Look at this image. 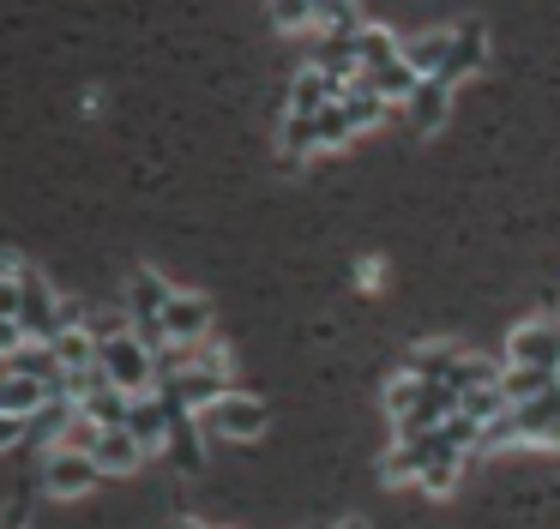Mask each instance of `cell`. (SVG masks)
<instances>
[{
  "instance_id": "obj_22",
  "label": "cell",
  "mask_w": 560,
  "mask_h": 529,
  "mask_svg": "<svg viewBox=\"0 0 560 529\" xmlns=\"http://www.w3.org/2000/svg\"><path fill=\"white\" fill-rule=\"evenodd\" d=\"M446 55H452V31H428L416 43H404V60H410L422 79H440L446 72Z\"/></svg>"
},
{
  "instance_id": "obj_29",
  "label": "cell",
  "mask_w": 560,
  "mask_h": 529,
  "mask_svg": "<svg viewBox=\"0 0 560 529\" xmlns=\"http://www.w3.org/2000/svg\"><path fill=\"white\" fill-rule=\"evenodd\" d=\"M319 151H331V144H350L355 139V127H350V115H343V108L338 103H331V108H319Z\"/></svg>"
},
{
  "instance_id": "obj_9",
  "label": "cell",
  "mask_w": 560,
  "mask_h": 529,
  "mask_svg": "<svg viewBox=\"0 0 560 529\" xmlns=\"http://www.w3.org/2000/svg\"><path fill=\"white\" fill-rule=\"evenodd\" d=\"M512 421H518V445H548V451H560V385L548 397L512 403Z\"/></svg>"
},
{
  "instance_id": "obj_10",
  "label": "cell",
  "mask_w": 560,
  "mask_h": 529,
  "mask_svg": "<svg viewBox=\"0 0 560 529\" xmlns=\"http://www.w3.org/2000/svg\"><path fill=\"white\" fill-rule=\"evenodd\" d=\"M127 433L139 439L145 457L170 451V409H163V397H133V409H127Z\"/></svg>"
},
{
  "instance_id": "obj_1",
  "label": "cell",
  "mask_w": 560,
  "mask_h": 529,
  "mask_svg": "<svg viewBox=\"0 0 560 529\" xmlns=\"http://www.w3.org/2000/svg\"><path fill=\"white\" fill-rule=\"evenodd\" d=\"M97 367L115 391L127 397H151L158 391V349L133 331V319H97Z\"/></svg>"
},
{
  "instance_id": "obj_11",
  "label": "cell",
  "mask_w": 560,
  "mask_h": 529,
  "mask_svg": "<svg viewBox=\"0 0 560 529\" xmlns=\"http://www.w3.org/2000/svg\"><path fill=\"white\" fill-rule=\"evenodd\" d=\"M338 96H343V84L331 79L326 67H302V72H295V84H290V115L314 120L319 108H331Z\"/></svg>"
},
{
  "instance_id": "obj_7",
  "label": "cell",
  "mask_w": 560,
  "mask_h": 529,
  "mask_svg": "<svg viewBox=\"0 0 560 529\" xmlns=\"http://www.w3.org/2000/svg\"><path fill=\"white\" fill-rule=\"evenodd\" d=\"M103 469L91 463L85 451H49L43 457V493H55V499H79V493L97 487Z\"/></svg>"
},
{
  "instance_id": "obj_23",
  "label": "cell",
  "mask_w": 560,
  "mask_h": 529,
  "mask_svg": "<svg viewBox=\"0 0 560 529\" xmlns=\"http://www.w3.org/2000/svg\"><path fill=\"white\" fill-rule=\"evenodd\" d=\"M49 397H61V391H49V385H37V379H7L0 385V415H37Z\"/></svg>"
},
{
  "instance_id": "obj_37",
  "label": "cell",
  "mask_w": 560,
  "mask_h": 529,
  "mask_svg": "<svg viewBox=\"0 0 560 529\" xmlns=\"http://www.w3.org/2000/svg\"><path fill=\"white\" fill-rule=\"evenodd\" d=\"M331 529H368V524H362V517H343V524H331Z\"/></svg>"
},
{
  "instance_id": "obj_4",
  "label": "cell",
  "mask_w": 560,
  "mask_h": 529,
  "mask_svg": "<svg viewBox=\"0 0 560 529\" xmlns=\"http://www.w3.org/2000/svg\"><path fill=\"white\" fill-rule=\"evenodd\" d=\"M506 367H530V373H555L560 379V319H524V325H512V337H506Z\"/></svg>"
},
{
  "instance_id": "obj_20",
  "label": "cell",
  "mask_w": 560,
  "mask_h": 529,
  "mask_svg": "<svg viewBox=\"0 0 560 529\" xmlns=\"http://www.w3.org/2000/svg\"><path fill=\"white\" fill-rule=\"evenodd\" d=\"M446 108H452V84L446 79H422V91L410 96V127L416 132H434L440 120H446Z\"/></svg>"
},
{
  "instance_id": "obj_33",
  "label": "cell",
  "mask_w": 560,
  "mask_h": 529,
  "mask_svg": "<svg viewBox=\"0 0 560 529\" xmlns=\"http://www.w3.org/2000/svg\"><path fill=\"white\" fill-rule=\"evenodd\" d=\"M31 343V337H25V325H19V319H7V313H0V361H7V355H19V349H25Z\"/></svg>"
},
{
  "instance_id": "obj_21",
  "label": "cell",
  "mask_w": 560,
  "mask_h": 529,
  "mask_svg": "<svg viewBox=\"0 0 560 529\" xmlns=\"http://www.w3.org/2000/svg\"><path fill=\"white\" fill-rule=\"evenodd\" d=\"M398 55H404L398 31H386V24H362V31H355V60H362V72L386 67V60H398Z\"/></svg>"
},
{
  "instance_id": "obj_27",
  "label": "cell",
  "mask_w": 560,
  "mask_h": 529,
  "mask_svg": "<svg viewBox=\"0 0 560 529\" xmlns=\"http://www.w3.org/2000/svg\"><path fill=\"white\" fill-rule=\"evenodd\" d=\"M428 391H434V385H428V379H416V373H398V379L386 385V409H392V421L416 415V409L428 403Z\"/></svg>"
},
{
  "instance_id": "obj_2",
  "label": "cell",
  "mask_w": 560,
  "mask_h": 529,
  "mask_svg": "<svg viewBox=\"0 0 560 529\" xmlns=\"http://www.w3.org/2000/svg\"><path fill=\"white\" fill-rule=\"evenodd\" d=\"M500 367L506 361H482V355H464V349H446V343H422L404 355V373H416V379L428 385H446V391H476V385H494Z\"/></svg>"
},
{
  "instance_id": "obj_5",
  "label": "cell",
  "mask_w": 560,
  "mask_h": 529,
  "mask_svg": "<svg viewBox=\"0 0 560 529\" xmlns=\"http://www.w3.org/2000/svg\"><path fill=\"white\" fill-rule=\"evenodd\" d=\"M170 301H175V289L163 283L151 264H139L133 283H127V313H133V331L145 337L151 349H170L163 343V307H170Z\"/></svg>"
},
{
  "instance_id": "obj_17",
  "label": "cell",
  "mask_w": 560,
  "mask_h": 529,
  "mask_svg": "<svg viewBox=\"0 0 560 529\" xmlns=\"http://www.w3.org/2000/svg\"><path fill=\"white\" fill-rule=\"evenodd\" d=\"M338 108L350 115V127H355V132H368V127H380V120H386V108H392V103H386V96H380L368 79H350V84H343V96H338Z\"/></svg>"
},
{
  "instance_id": "obj_14",
  "label": "cell",
  "mask_w": 560,
  "mask_h": 529,
  "mask_svg": "<svg viewBox=\"0 0 560 529\" xmlns=\"http://www.w3.org/2000/svg\"><path fill=\"white\" fill-rule=\"evenodd\" d=\"M91 463H97L103 475H133V469L145 463V451H139V439L127 427H103V439L91 445Z\"/></svg>"
},
{
  "instance_id": "obj_28",
  "label": "cell",
  "mask_w": 560,
  "mask_h": 529,
  "mask_svg": "<svg viewBox=\"0 0 560 529\" xmlns=\"http://www.w3.org/2000/svg\"><path fill=\"white\" fill-rule=\"evenodd\" d=\"M319 7V31H338V36H355L362 31V12H355V0H314Z\"/></svg>"
},
{
  "instance_id": "obj_19",
  "label": "cell",
  "mask_w": 560,
  "mask_h": 529,
  "mask_svg": "<svg viewBox=\"0 0 560 529\" xmlns=\"http://www.w3.org/2000/svg\"><path fill=\"white\" fill-rule=\"evenodd\" d=\"M55 361H61L67 373H91V367H97V331H91V319L85 325H67V331L55 337Z\"/></svg>"
},
{
  "instance_id": "obj_24",
  "label": "cell",
  "mask_w": 560,
  "mask_h": 529,
  "mask_svg": "<svg viewBox=\"0 0 560 529\" xmlns=\"http://www.w3.org/2000/svg\"><path fill=\"white\" fill-rule=\"evenodd\" d=\"M555 373H530V367H500V391H506V403H530V397H548L555 391Z\"/></svg>"
},
{
  "instance_id": "obj_18",
  "label": "cell",
  "mask_w": 560,
  "mask_h": 529,
  "mask_svg": "<svg viewBox=\"0 0 560 529\" xmlns=\"http://www.w3.org/2000/svg\"><path fill=\"white\" fill-rule=\"evenodd\" d=\"M464 457H470V451H452V445H440V451L422 463V475H416V487H422L428 499H446V493L458 487V475H464Z\"/></svg>"
},
{
  "instance_id": "obj_38",
  "label": "cell",
  "mask_w": 560,
  "mask_h": 529,
  "mask_svg": "<svg viewBox=\"0 0 560 529\" xmlns=\"http://www.w3.org/2000/svg\"><path fill=\"white\" fill-rule=\"evenodd\" d=\"M175 529H206V524H194V517H182V524H175Z\"/></svg>"
},
{
  "instance_id": "obj_30",
  "label": "cell",
  "mask_w": 560,
  "mask_h": 529,
  "mask_svg": "<svg viewBox=\"0 0 560 529\" xmlns=\"http://www.w3.org/2000/svg\"><path fill=\"white\" fill-rule=\"evenodd\" d=\"M271 19H278L283 31H307V24H319V7L314 0H271Z\"/></svg>"
},
{
  "instance_id": "obj_32",
  "label": "cell",
  "mask_w": 560,
  "mask_h": 529,
  "mask_svg": "<svg viewBox=\"0 0 560 529\" xmlns=\"http://www.w3.org/2000/svg\"><path fill=\"white\" fill-rule=\"evenodd\" d=\"M0 313H7V319H19V259L0 264Z\"/></svg>"
},
{
  "instance_id": "obj_34",
  "label": "cell",
  "mask_w": 560,
  "mask_h": 529,
  "mask_svg": "<svg viewBox=\"0 0 560 529\" xmlns=\"http://www.w3.org/2000/svg\"><path fill=\"white\" fill-rule=\"evenodd\" d=\"M19 439H31V415H0V451H13Z\"/></svg>"
},
{
  "instance_id": "obj_12",
  "label": "cell",
  "mask_w": 560,
  "mask_h": 529,
  "mask_svg": "<svg viewBox=\"0 0 560 529\" xmlns=\"http://www.w3.org/2000/svg\"><path fill=\"white\" fill-rule=\"evenodd\" d=\"M440 445H446L440 433H428V439H398V445L386 451V463H380L386 487H404V481H416V475H422V463L440 451ZM452 451H458V445H452Z\"/></svg>"
},
{
  "instance_id": "obj_26",
  "label": "cell",
  "mask_w": 560,
  "mask_h": 529,
  "mask_svg": "<svg viewBox=\"0 0 560 529\" xmlns=\"http://www.w3.org/2000/svg\"><path fill=\"white\" fill-rule=\"evenodd\" d=\"M458 409L476 421V427H488V421H500L512 403H506V391H500V379H494V385H476V391H464V397H458Z\"/></svg>"
},
{
  "instance_id": "obj_15",
  "label": "cell",
  "mask_w": 560,
  "mask_h": 529,
  "mask_svg": "<svg viewBox=\"0 0 560 529\" xmlns=\"http://www.w3.org/2000/svg\"><path fill=\"white\" fill-rule=\"evenodd\" d=\"M7 373H13V379H37V385H49V391L67 385V367L55 361V343H25L19 355H7Z\"/></svg>"
},
{
  "instance_id": "obj_36",
  "label": "cell",
  "mask_w": 560,
  "mask_h": 529,
  "mask_svg": "<svg viewBox=\"0 0 560 529\" xmlns=\"http://www.w3.org/2000/svg\"><path fill=\"white\" fill-rule=\"evenodd\" d=\"M380 277H386V271H380V259H362V264H355V283H362V289H380Z\"/></svg>"
},
{
  "instance_id": "obj_35",
  "label": "cell",
  "mask_w": 560,
  "mask_h": 529,
  "mask_svg": "<svg viewBox=\"0 0 560 529\" xmlns=\"http://www.w3.org/2000/svg\"><path fill=\"white\" fill-rule=\"evenodd\" d=\"M0 529H25V499H7V505H0Z\"/></svg>"
},
{
  "instance_id": "obj_6",
  "label": "cell",
  "mask_w": 560,
  "mask_h": 529,
  "mask_svg": "<svg viewBox=\"0 0 560 529\" xmlns=\"http://www.w3.org/2000/svg\"><path fill=\"white\" fill-rule=\"evenodd\" d=\"M266 421H271V409L259 403L254 391H230V397H218V403L199 415V427L218 433V439H259Z\"/></svg>"
},
{
  "instance_id": "obj_16",
  "label": "cell",
  "mask_w": 560,
  "mask_h": 529,
  "mask_svg": "<svg viewBox=\"0 0 560 529\" xmlns=\"http://www.w3.org/2000/svg\"><path fill=\"white\" fill-rule=\"evenodd\" d=\"M362 79L374 84V91L386 96L392 108H410V96L422 91V72H416L404 55H398V60H386V67H374V72H362Z\"/></svg>"
},
{
  "instance_id": "obj_8",
  "label": "cell",
  "mask_w": 560,
  "mask_h": 529,
  "mask_svg": "<svg viewBox=\"0 0 560 529\" xmlns=\"http://www.w3.org/2000/svg\"><path fill=\"white\" fill-rule=\"evenodd\" d=\"M206 337H211V307H206V295H182V289H175V301L163 307V343L199 349Z\"/></svg>"
},
{
  "instance_id": "obj_3",
  "label": "cell",
  "mask_w": 560,
  "mask_h": 529,
  "mask_svg": "<svg viewBox=\"0 0 560 529\" xmlns=\"http://www.w3.org/2000/svg\"><path fill=\"white\" fill-rule=\"evenodd\" d=\"M19 325H25L31 343H55V337H61V325H67V307L55 301L49 277L31 271L25 259H19Z\"/></svg>"
},
{
  "instance_id": "obj_31",
  "label": "cell",
  "mask_w": 560,
  "mask_h": 529,
  "mask_svg": "<svg viewBox=\"0 0 560 529\" xmlns=\"http://www.w3.org/2000/svg\"><path fill=\"white\" fill-rule=\"evenodd\" d=\"M506 445H518V421H512V409L500 421H488L482 439H476V451H506Z\"/></svg>"
},
{
  "instance_id": "obj_13",
  "label": "cell",
  "mask_w": 560,
  "mask_h": 529,
  "mask_svg": "<svg viewBox=\"0 0 560 529\" xmlns=\"http://www.w3.org/2000/svg\"><path fill=\"white\" fill-rule=\"evenodd\" d=\"M482 60H488V31L482 24H452V55H446V72H440V79L458 84V79H470Z\"/></svg>"
},
{
  "instance_id": "obj_25",
  "label": "cell",
  "mask_w": 560,
  "mask_h": 529,
  "mask_svg": "<svg viewBox=\"0 0 560 529\" xmlns=\"http://www.w3.org/2000/svg\"><path fill=\"white\" fill-rule=\"evenodd\" d=\"M278 151L283 163H302V156L319 151V120H302V115H283V132H278Z\"/></svg>"
}]
</instances>
